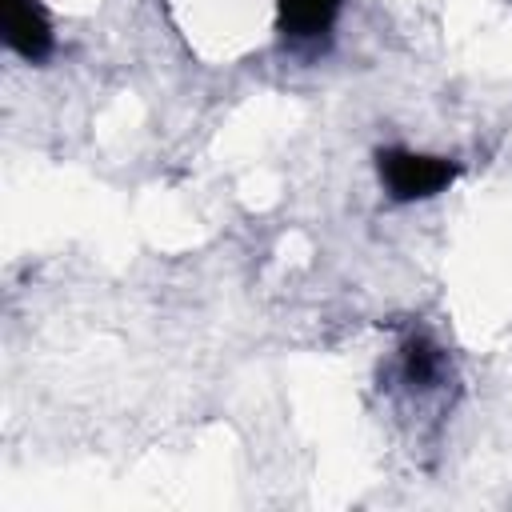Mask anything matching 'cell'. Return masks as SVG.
<instances>
[{
  "instance_id": "3",
  "label": "cell",
  "mask_w": 512,
  "mask_h": 512,
  "mask_svg": "<svg viewBox=\"0 0 512 512\" xmlns=\"http://www.w3.org/2000/svg\"><path fill=\"white\" fill-rule=\"evenodd\" d=\"M340 8H344V0H280L276 32L292 44H316L336 28Z\"/></svg>"
},
{
  "instance_id": "4",
  "label": "cell",
  "mask_w": 512,
  "mask_h": 512,
  "mask_svg": "<svg viewBox=\"0 0 512 512\" xmlns=\"http://www.w3.org/2000/svg\"><path fill=\"white\" fill-rule=\"evenodd\" d=\"M400 372L412 388H436L444 376V352L428 336H408L400 348Z\"/></svg>"
},
{
  "instance_id": "2",
  "label": "cell",
  "mask_w": 512,
  "mask_h": 512,
  "mask_svg": "<svg viewBox=\"0 0 512 512\" xmlns=\"http://www.w3.org/2000/svg\"><path fill=\"white\" fill-rule=\"evenodd\" d=\"M0 24H4V44L20 60L40 64L52 56L56 36H52V20L40 8V0H0Z\"/></svg>"
},
{
  "instance_id": "1",
  "label": "cell",
  "mask_w": 512,
  "mask_h": 512,
  "mask_svg": "<svg viewBox=\"0 0 512 512\" xmlns=\"http://www.w3.org/2000/svg\"><path fill=\"white\" fill-rule=\"evenodd\" d=\"M376 172L384 192L396 204H416V200H432L440 192H448V184L456 180V160L448 156H432V152H412V148H380L376 152Z\"/></svg>"
}]
</instances>
